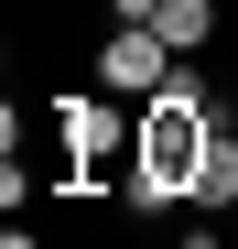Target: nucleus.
Wrapping results in <instances>:
<instances>
[{"instance_id":"0eeeda50","label":"nucleus","mask_w":238,"mask_h":249,"mask_svg":"<svg viewBox=\"0 0 238 249\" xmlns=\"http://www.w3.org/2000/svg\"><path fill=\"white\" fill-rule=\"evenodd\" d=\"M0 249H44V238H33V228H11V238H0Z\"/></svg>"},{"instance_id":"f03ea898","label":"nucleus","mask_w":238,"mask_h":249,"mask_svg":"<svg viewBox=\"0 0 238 249\" xmlns=\"http://www.w3.org/2000/svg\"><path fill=\"white\" fill-rule=\"evenodd\" d=\"M54 141H65V184H108L130 162V119L98 98H54Z\"/></svg>"},{"instance_id":"f257e3e1","label":"nucleus","mask_w":238,"mask_h":249,"mask_svg":"<svg viewBox=\"0 0 238 249\" xmlns=\"http://www.w3.org/2000/svg\"><path fill=\"white\" fill-rule=\"evenodd\" d=\"M206 141H217V98L195 87V65H173V87L141 98V130H130V206H184Z\"/></svg>"},{"instance_id":"423d86ee","label":"nucleus","mask_w":238,"mask_h":249,"mask_svg":"<svg viewBox=\"0 0 238 249\" xmlns=\"http://www.w3.org/2000/svg\"><path fill=\"white\" fill-rule=\"evenodd\" d=\"M152 11H163V0H108V22H152Z\"/></svg>"},{"instance_id":"39448f33","label":"nucleus","mask_w":238,"mask_h":249,"mask_svg":"<svg viewBox=\"0 0 238 249\" xmlns=\"http://www.w3.org/2000/svg\"><path fill=\"white\" fill-rule=\"evenodd\" d=\"M152 33H163L173 54H206V33H217V0H163V11H152Z\"/></svg>"},{"instance_id":"20e7f679","label":"nucleus","mask_w":238,"mask_h":249,"mask_svg":"<svg viewBox=\"0 0 238 249\" xmlns=\"http://www.w3.org/2000/svg\"><path fill=\"white\" fill-rule=\"evenodd\" d=\"M195 206H238V130H227V119H217L206 162H195Z\"/></svg>"},{"instance_id":"7ed1b4c3","label":"nucleus","mask_w":238,"mask_h":249,"mask_svg":"<svg viewBox=\"0 0 238 249\" xmlns=\"http://www.w3.org/2000/svg\"><path fill=\"white\" fill-rule=\"evenodd\" d=\"M173 65H184V54H173L152 22H108V44H98V87H108V98H163Z\"/></svg>"}]
</instances>
